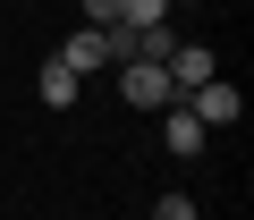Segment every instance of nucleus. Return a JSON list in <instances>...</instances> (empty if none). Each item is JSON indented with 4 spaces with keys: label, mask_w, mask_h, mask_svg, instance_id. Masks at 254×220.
Segmentation results:
<instances>
[{
    "label": "nucleus",
    "mask_w": 254,
    "mask_h": 220,
    "mask_svg": "<svg viewBox=\"0 0 254 220\" xmlns=\"http://www.w3.org/2000/svg\"><path fill=\"white\" fill-rule=\"evenodd\" d=\"M161 68H170V93H178V102H187L195 85H212V76H220L212 43H170V59H161Z\"/></svg>",
    "instance_id": "2"
},
{
    "label": "nucleus",
    "mask_w": 254,
    "mask_h": 220,
    "mask_svg": "<svg viewBox=\"0 0 254 220\" xmlns=\"http://www.w3.org/2000/svg\"><path fill=\"white\" fill-rule=\"evenodd\" d=\"M153 220H203V212H195V195H178V186H170V195L153 203Z\"/></svg>",
    "instance_id": "8"
},
{
    "label": "nucleus",
    "mask_w": 254,
    "mask_h": 220,
    "mask_svg": "<svg viewBox=\"0 0 254 220\" xmlns=\"http://www.w3.org/2000/svg\"><path fill=\"white\" fill-rule=\"evenodd\" d=\"M119 93L136 102V110H170V102H178V93H170V68H161V59H127V68H119Z\"/></svg>",
    "instance_id": "1"
},
{
    "label": "nucleus",
    "mask_w": 254,
    "mask_h": 220,
    "mask_svg": "<svg viewBox=\"0 0 254 220\" xmlns=\"http://www.w3.org/2000/svg\"><path fill=\"white\" fill-rule=\"evenodd\" d=\"M203 136H212V127L195 119L187 102H170V110H161V144H170V161H195V153H203Z\"/></svg>",
    "instance_id": "4"
},
{
    "label": "nucleus",
    "mask_w": 254,
    "mask_h": 220,
    "mask_svg": "<svg viewBox=\"0 0 254 220\" xmlns=\"http://www.w3.org/2000/svg\"><path fill=\"white\" fill-rule=\"evenodd\" d=\"M119 17V0H85V26H110Z\"/></svg>",
    "instance_id": "9"
},
{
    "label": "nucleus",
    "mask_w": 254,
    "mask_h": 220,
    "mask_svg": "<svg viewBox=\"0 0 254 220\" xmlns=\"http://www.w3.org/2000/svg\"><path fill=\"white\" fill-rule=\"evenodd\" d=\"M51 59H60V68H76V76H93V68H110V59H102V26H85V34H68V43H60Z\"/></svg>",
    "instance_id": "5"
},
{
    "label": "nucleus",
    "mask_w": 254,
    "mask_h": 220,
    "mask_svg": "<svg viewBox=\"0 0 254 220\" xmlns=\"http://www.w3.org/2000/svg\"><path fill=\"white\" fill-rule=\"evenodd\" d=\"M76 85H85V76H76V68H60V59H43V68H34V93H43L51 110H68V102H76Z\"/></svg>",
    "instance_id": "6"
},
{
    "label": "nucleus",
    "mask_w": 254,
    "mask_h": 220,
    "mask_svg": "<svg viewBox=\"0 0 254 220\" xmlns=\"http://www.w3.org/2000/svg\"><path fill=\"white\" fill-rule=\"evenodd\" d=\"M110 26H127V34H153V26H170V0H119V17Z\"/></svg>",
    "instance_id": "7"
},
{
    "label": "nucleus",
    "mask_w": 254,
    "mask_h": 220,
    "mask_svg": "<svg viewBox=\"0 0 254 220\" xmlns=\"http://www.w3.org/2000/svg\"><path fill=\"white\" fill-rule=\"evenodd\" d=\"M187 110H195L203 127H237V119H246V93H237L229 76H212V85H195V93H187Z\"/></svg>",
    "instance_id": "3"
}]
</instances>
